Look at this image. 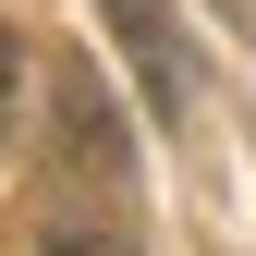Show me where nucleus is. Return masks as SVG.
<instances>
[{
  "label": "nucleus",
  "mask_w": 256,
  "mask_h": 256,
  "mask_svg": "<svg viewBox=\"0 0 256 256\" xmlns=\"http://www.w3.org/2000/svg\"><path fill=\"white\" fill-rule=\"evenodd\" d=\"M98 12H110V49H122V74H134V98L158 122H196V49H183L171 0H98Z\"/></svg>",
  "instance_id": "nucleus-1"
},
{
  "label": "nucleus",
  "mask_w": 256,
  "mask_h": 256,
  "mask_svg": "<svg viewBox=\"0 0 256 256\" xmlns=\"http://www.w3.org/2000/svg\"><path fill=\"white\" fill-rule=\"evenodd\" d=\"M122 171H134V146L110 122V86L86 61H61V183H122Z\"/></svg>",
  "instance_id": "nucleus-2"
},
{
  "label": "nucleus",
  "mask_w": 256,
  "mask_h": 256,
  "mask_svg": "<svg viewBox=\"0 0 256 256\" xmlns=\"http://www.w3.org/2000/svg\"><path fill=\"white\" fill-rule=\"evenodd\" d=\"M24 61H37V49L0 24V158H12V98H24Z\"/></svg>",
  "instance_id": "nucleus-3"
},
{
  "label": "nucleus",
  "mask_w": 256,
  "mask_h": 256,
  "mask_svg": "<svg viewBox=\"0 0 256 256\" xmlns=\"http://www.w3.org/2000/svg\"><path fill=\"white\" fill-rule=\"evenodd\" d=\"M49 256H134L122 232H49Z\"/></svg>",
  "instance_id": "nucleus-4"
}]
</instances>
